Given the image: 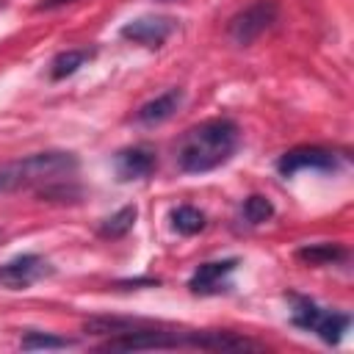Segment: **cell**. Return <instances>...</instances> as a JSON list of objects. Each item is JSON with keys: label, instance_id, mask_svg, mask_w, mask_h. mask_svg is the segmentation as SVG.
<instances>
[{"label": "cell", "instance_id": "4fadbf2b", "mask_svg": "<svg viewBox=\"0 0 354 354\" xmlns=\"http://www.w3.org/2000/svg\"><path fill=\"white\" fill-rule=\"evenodd\" d=\"M136 218H138V207L136 205H124L122 210H116L111 218H105L100 224V235L102 238H122V235H127L133 230Z\"/></svg>", "mask_w": 354, "mask_h": 354}, {"label": "cell", "instance_id": "5bb4252c", "mask_svg": "<svg viewBox=\"0 0 354 354\" xmlns=\"http://www.w3.org/2000/svg\"><path fill=\"white\" fill-rule=\"evenodd\" d=\"M299 260L310 263V266H326V263H335V260H343L346 257V249L335 246V243H315V246H304L296 252Z\"/></svg>", "mask_w": 354, "mask_h": 354}, {"label": "cell", "instance_id": "2e32d148", "mask_svg": "<svg viewBox=\"0 0 354 354\" xmlns=\"http://www.w3.org/2000/svg\"><path fill=\"white\" fill-rule=\"evenodd\" d=\"M22 348H69L72 346V340H66V337H55V335H41V332H28L25 337H22V343H19Z\"/></svg>", "mask_w": 354, "mask_h": 354}, {"label": "cell", "instance_id": "ac0fdd59", "mask_svg": "<svg viewBox=\"0 0 354 354\" xmlns=\"http://www.w3.org/2000/svg\"><path fill=\"white\" fill-rule=\"evenodd\" d=\"M0 238H3V232H0Z\"/></svg>", "mask_w": 354, "mask_h": 354}, {"label": "cell", "instance_id": "9a60e30c", "mask_svg": "<svg viewBox=\"0 0 354 354\" xmlns=\"http://www.w3.org/2000/svg\"><path fill=\"white\" fill-rule=\"evenodd\" d=\"M271 216H274V205H271V199H268V196L252 194V196L243 202V218H246L252 227H257V224L268 221Z\"/></svg>", "mask_w": 354, "mask_h": 354}, {"label": "cell", "instance_id": "30bf717a", "mask_svg": "<svg viewBox=\"0 0 354 354\" xmlns=\"http://www.w3.org/2000/svg\"><path fill=\"white\" fill-rule=\"evenodd\" d=\"M183 100H185L183 88H169V91L158 94L155 100L144 102V105L136 111V119H138L141 124H160V122H166V119L174 116V111L183 105Z\"/></svg>", "mask_w": 354, "mask_h": 354}, {"label": "cell", "instance_id": "9c48e42d", "mask_svg": "<svg viewBox=\"0 0 354 354\" xmlns=\"http://www.w3.org/2000/svg\"><path fill=\"white\" fill-rule=\"evenodd\" d=\"M113 166H116V177L124 183L127 180H147L158 169V158H155V149L138 144V147L119 149L113 158Z\"/></svg>", "mask_w": 354, "mask_h": 354}, {"label": "cell", "instance_id": "ba28073f", "mask_svg": "<svg viewBox=\"0 0 354 354\" xmlns=\"http://www.w3.org/2000/svg\"><path fill=\"white\" fill-rule=\"evenodd\" d=\"M174 30V19L169 17H138V19H130L127 25H122L119 36L133 41V44H144L149 50L160 47Z\"/></svg>", "mask_w": 354, "mask_h": 354}, {"label": "cell", "instance_id": "5b68a950", "mask_svg": "<svg viewBox=\"0 0 354 354\" xmlns=\"http://www.w3.org/2000/svg\"><path fill=\"white\" fill-rule=\"evenodd\" d=\"M340 163L337 152L326 149V147H293L288 149L279 160H277V171L282 177H290L296 171L313 169V171H335Z\"/></svg>", "mask_w": 354, "mask_h": 354}, {"label": "cell", "instance_id": "7a4b0ae2", "mask_svg": "<svg viewBox=\"0 0 354 354\" xmlns=\"http://www.w3.org/2000/svg\"><path fill=\"white\" fill-rule=\"evenodd\" d=\"M75 169H77V158L72 152H36L0 169V194L28 185L55 183L61 177H69Z\"/></svg>", "mask_w": 354, "mask_h": 354}, {"label": "cell", "instance_id": "8992f818", "mask_svg": "<svg viewBox=\"0 0 354 354\" xmlns=\"http://www.w3.org/2000/svg\"><path fill=\"white\" fill-rule=\"evenodd\" d=\"M53 268L44 257L39 254H17L11 257L8 263L0 266V285L8 288V290H25L30 288L33 282H39L41 277H47Z\"/></svg>", "mask_w": 354, "mask_h": 354}, {"label": "cell", "instance_id": "277c9868", "mask_svg": "<svg viewBox=\"0 0 354 354\" xmlns=\"http://www.w3.org/2000/svg\"><path fill=\"white\" fill-rule=\"evenodd\" d=\"M277 14H279V6L277 0H254L252 6H246L243 11H238L230 25H227V33L235 44L241 47H249L254 39H260L274 22H277Z\"/></svg>", "mask_w": 354, "mask_h": 354}, {"label": "cell", "instance_id": "3957f363", "mask_svg": "<svg viewBox=\"0 0 354 354\" xmlns=\"http://www.w3.org/2000/svg\"><path fill=\"white\" fill-rule=\"evenodd\" d=\"M288 299H290V304H293V307H290V321H293V326H299V329H304V332H315V335H318L324 343H329V346L340 343L343 332H346L348 324H351V318H348L346 313L321 307V304H315L313 299L299 296V293H290Z\"/></svg>", "mask_w": 354, "mask_h": 354}, {"label": "cell", "instance_id": "7c38bea8", "mask_svg": "<svg viewBox=\"0 0 354 354\" xmlns=\"http://www.w3.org/2000/svg\"><path fill=\"white\" fill-rule=\"evenodd\" d=\"M171 218V227L180 232V235H196L199 230H205V213L194 205H180L169 213Z\"/></svg>", "mask_w": 354, "mask_h": 354}, {"label": "cell", "instance_id": "e0dca14e", "mask_svg": "<svg viewBox=\"0 0 354 354\" xmlns=\"http://www.w3.org/2000/svg\"><path fill=\"white\" fill-rule=\"evenodd\" d=\"M66 3H75V0H41V3L36 6V11H53V8H61V6H66Z\"/></svg>", "mask_w": 354, "mask_h": 354}, {"label": "cell", "instance_id": "6da1fadb", "mask_svg": "<svg viewBox=\"0 0 354 354\" xmlns=\"http://www.w3.org/2000/svg\"><path fill=\"white\" fill-rule=\"evenodd\" d=\"M238 144H241L238 124L227 116H216L188 127L177 141L174 158L185 174H202L227 163L235 155Z\"/></svg>", "mask_w": 354, "mask_h": 354}, {"label": "cell", "instance_id": "52a82bcc", "mask_svg": "<svg viewBox=\"0 0 354 354\" xmlns=\"http://www.w3.org/2000/svg\"><path fill=\"white\" fill-rule=\"evenodd\" d=\"M235 268H238V260H235V257L202 263V266L191 274L188 288H191V293H199V296H213V293L230 290V277H232Z\"/></svg>", "mask_w": 354, "mask_h": 354}, {"label": "cell", "instance_id": "8fae6325", "mask_svg": "<svg viewBox=\"0 0 354 354\" xmlns=\"http://www.w3.org/2000/svg\"><path fill=\"white\" fill-rule=\"evenodd\" d=\"M94 58V50H88V47H77V50H64V53H58L53 61H50V77L53 80H64V77H69V75H75L86 61H91Z\"/></svg>", "mask_w": 354, "mask_h": 354}]
</instances>
